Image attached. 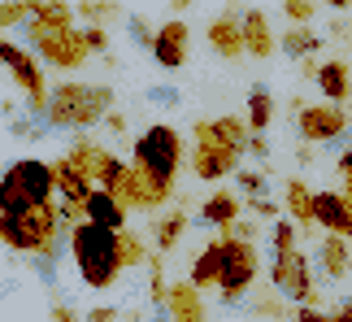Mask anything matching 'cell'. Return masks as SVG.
I'll return each instance as SVG.
<instances>
[{"instance_id":"cell-1","label":"cell","mask_w":352,"mask_h":322,"mask_svg":"<svg viewBox=\"0 0 352 322\" xmlns=\"http://www.w3.org/2000/svg\"><path fill=\"white\" fill-rule=\"evenodd\" d=\"M183 166V140L174 127H148L135 140V174L126 187V205H161L170 196V183Z\"/></svg>"},{"instance_id":"cell-2","label":"cell","mask_w":352,"mask_h":322,"mask_svg":"<svg viewBox=\"0 0 352 322\" xmlns=\"http://www.w3.org/2000/svg\"><path fill=\"white\" fill-rule=\"evenodd\" d=\"M70 253H74V266L83 275L87 288H113L122 266H140L144 261V248L135 244L126 231H109V226H96V222H74L70 231Z\"/></svg>"},{"instance_id":"cell-3","label":"cell","mask_w":352,"mask_h":322,"mask_svg":"<svg viewBox=\"0 0 352 322\" xmlns=\"http://www.w3.org/2000/svg\"><path fill=\"white\" fill-rule=\"evenodd\" d=\"M109 109V87H87V83H61L48 96V122L52 127H91Z\"/></svg>"},{"instance_id":"cell-4","label":"cell","mask_w":352,"mask_h":322,"mask_svg":"<svg viewBox=\"0 0 352 322\" xmlns=\"http://www.w3.org/2000/svg\"><path fill=\"white\" fill-rule=\"evenodd\" d=\"M57 213L48 209H31V213H22V218H0V235H5V244L13 253H48L52 248V239H57Z\"/></svg>"},{"instance_id":"cell-5","label":"cell","mask_w":352,"mask_h":322,"mask_svg":"<svg viewBox=\"0 0 352 322\" xmlns=\"http://www.w3.org/2000/svg\"><path fill=\"white\" fill-rule=\"evenodd\" d=\"M256 279V248L248 244V239H235L226 235L222 239V275H218V288L226 301H239L243 292L252 288Z\"/></svg>"},{"instance_id":"cell-6","label":"cell","mask_w":352,"mask_h":322,"mask_svg":"<svg viewBox=\"0 0 352 322\" xmlns=\"http://www.w3.org/2000/svg\"><path fill=\"white\" fill-rule=\"evenodd\" d=\"M31 26H35V48L44 52V57H48L52 65L70 70V65H78V61L87 57L83 35L70 31V26H39V22H31Z\"/></svg>"},{"instance_id":"cell-7","label":"cell","mask_w":352,"mask_h":322,"mask_svg":"<svg viewBox=\"0 0 352 322\" xmlns=\"http://www.w3.org/2000/svg\"><path fill=\"white\" fill-rule=\"evenodd\" d=\"M196 157H192V170L200 174V179H222V174H231L235 170V161H239V149H231V144H222V140H213L209 136V122H200L196 127Z\"/></svg>"},{"instance_id":"cell-8","label":"cell","mask_w":352,"mask_h":322,"mask_svg":"<svg viewBox=\"0 0 352 322\" xmlns=\"http://www.w3.org/2000/svg\"><path fill=\"white\" fill-rule=\"evenodd\" d=\"M0 61L9 65V74L18 78V87L31 96L35 109H48V96H44V74H39V65L26 57L18 44H9V39H0Z\"/></svg>"},{"instance_id":"cell-9","label":"cell","mask_w":352,"mask_h":322,"mask_svg":"<svg viewBox=\"0 0 352 322\" xmlns=\"http://www.w3.org/2000/svg\"><path fill=\"white\" fill-rule=\"evenodd\" d=\"M274 288L283 297L292 301H309V292H314V279H309V261L305 253H274Z\"/></svg>"},{"instance_id":"cell-10","label":"cell","mask_w":352,"mask_h":322,"mask_svg":"<svg viewBox=\"0 0 352 322\" xmlns=\"http://www.w3.org/2000/svg\"><path fill=\"white\" fill-rule=\"evenodd\" d=\"M9 174L22 183V192L31 196L39 209L52 205V192H57V166H48V161H18V166H9Z\"/></svg>"},{"instance_id":"cell-11","label":"cell","mask_w":352,"mask_h":322,"mask_svg":"<svg viewBox=\"0 0 352 322\" xmlns=\"http://www.w3.org/2000/svg\"><path fill=\"white\" fill-rule=\"evenodd\" d=\"M296 122H300L305 140H335V136H344L348 114L340 109V105H309V109H300Z\"/></svg>"},{"instance_id":"cell-12","label":"cell","mask_w":352,"mask_h":322,"mask_svg":"<svg viewBox=\"0 0 352 322\" xmlns=\"http://www.w3.org/2000/svg\"><path fill=\"white\" fill-rule=\"evenodd\" d=\"M309 218L318 226H327L331 235H348L352 226V205L340 192H314V205H309Z\"/></svg>"},{"instance_id":"cell-13","label":"cell","mask_w":352,"mask_h":322,"mask_svg":"<svg viewBox=\"0 0 352 322\" xmlns=\"http://www.w3.org/2000/svg\"><path fill=\"white\" fill-rule=\"evenodd\" d=\"M57 192H61V200H70L74 209H83L87 196L96 192V179H91L74 157H65V161H57Z\"/></svg>"},{"instance_id":"cell-14","label":"cell","mask_w":352,"mask_h":322,"mask_svg":"<svg viewBox=\"0 0 352 322\" xmlns=\"http://www.w3.org/2000/svg\"><path fill=\"white\" fill-rule=\"evenodd\" d=\"M83 222H96V226H109V231H122L126 226V200L104 192V187H96V192L87 196L83 205Z\"/></svg>"},{"instance_id":"cell-15","label":"cell","mask_w":352,"mask_h":322,"mask_svg":"<svg viewBox=\"0 0 352 322\" xmlns=\"http://www.w3.org/2000/svg\"><path fill=\"white\" fill-rule=\"evenodd\" d=\"M153 57L157 65H166V70H179L187 61V26L183 22H166L153 39Z\"/></svg>"},{"instance_id":"cell-16","label":"cell","mask_w":352,"mask_h":322,"mask_svg":"<svg viewBox=\"0 0 352 322\" xmlns=\"http://www.w3.org/2000/svg\"><path fill=\"white\" fill-rule=\"evenodd\" d=\"M314 83H318V92L331 105H340V100H348V92H352V74H348L344 61H322L314 70Z\"/></svg>"},{"instance_id":"cell-17","label":"cell","mask_w":352,"mask_h":322,"mask_svg":"<svg viewBox=\"0 0 352 322\" xmlns=\"http://www.w3.org/2000/svg\"><path fill=\"white\" fill-rule=\"evenodd\" d=\"M239 22H243V52H252V57H270V52H274V35H270V26H265V13L248 9Z\"/></svg>"},{"instance_id":"cell-18","label":"cell","mask_w":352,"mask_h":322,"mask_svg":"<svg viewBox=\"0 0 352 322\" xmlns=\"http://www.w3.org/2000/svg\"><path fill=\"white\" fill-rule=\"evenodd\" d=\"M209 44L222 52V57H239L243 52V22L239 18H218L209 26Z\"/></svg>"},{"instance_id":"cell-19","label":"cell","mask_w":352,"mask_h":322,"mask_svg":"<svg viewBox=\"0 0 352 322\" xmlns=\"http://www.w3.org/2000/svg\"><path fill=\"white\" fill-rule=\"evenodd\" d=\"M31 209H39V205L22 192V183L5 170V179H0V218H22V213H31Z\"/></svg>"},{"instance_id":"cell-20","label":"cell","mask_w":352,"mask_h":322,"mask_svg":"<svg viewBox=\"0 0 352 322\" xmlns=\"http://www.w3.org/2000/svg\"><path fill=\"white\" fill-rule=\"evenodd\" d=\"M235 218H239V200L231 192H213L205 200V209H200V222L205 226H235Z\"/></svg>"},{"instance_id":"cell-21","label":"cell","mask_w":352,"mask_h":322,"mask_svg":"<svg viewBox=\"0 0 352 322\" xmlns=\"http://www.w3.org/2000/svg\"><path fill=\"white\" fill-rule=\"evenodd\" d=\"M218 275H222V239H218V244H209V248H200V257L192 261V288L218 283Z\"/></svg>"},{"instance_id":"cell-22","label":"cell","mask_w":352,"mask_h":322,"mask_svg":"<svg viewBox=\"0 0 352 322\" xmlns=\"http://www.w3.org/2000/svg\"><path fill=\"white\" fill-rule=\"evenodd\" d=\"M170 314H174V322H205L200 318V297H196L192 283L170 292Z\"/></svg>"},{"instance_id":"cell-23","label":"cell","mask_w":352,"mask_h":322,"mask_svg":"<svg viewBox=\"0 0 352 322\" xmlns=\"http://www.w3.org/2000/svg\"><path fill=\"white\" fill-rule=\"evenodd\" d=\"M209 136L213 140H222V144H231V149H248V127L239 122V118H218V122H209Z\"/></svg>"},{"instance_id":"cell-24","label":"cell","mask_w":352,"mask_h":322,"mask_svg":"<svg viewBox=\"0 0 352 322\" xmlns=\"http://www.w3.org/2000/svg\"><path fill=\"white\" fill-rule=\"evenodd\" d=\"M322 266H327L331 279L348 275V239H344V235H331L327 244H322Z\"/></svg>"},{"instance_id":"cell-25","label":"cell","mask_w":352,"mask_h":322,"mask_svg":"<svg viewBox=\"0 0 352 322\" xmlns=\"http://www.w3.org/2000/svg\"><path fill=\"white\" fill-rule=\"evenodd\" d=\"M270 118H274V100H270V92L265 87H252V96H248V127L252 131H265Z\"/></svg>"},{"instance_id":"cell-26","label":"cell","mask_w":352,"mask_h":322,"mask_svg":"<svg viewBox=\"0 0 352 322\" xmlns=\"http://www.w3.org/2000/svg\"><path fill=\"white\" fill-rule=\"evenodd\" d=\"M322 39L314 31H305V26H292L287 35H283V52H292V57H309V52H318Z\"/></svg>"},{"instance_id":"cell-27","label":"cell","mask_w":352,"mask_h":322,"mask_svg":"<svg viewBox=\"0 0 352 322\" xmlns=\"http://www.w3.org/2000/svg\"><path fill=\"white\" fill-rule=\"evenodd\" d=\"M183 226H187V218H183V213H170V218H161V222H157V248L166 253V248L174 244V239L183 235Z\"/></svg>"},{"instance_id":"cell-28","label":"cell","mask_w":352,"mask_h":322,"mask_svg":"<svg viewBox=\"0 0 352 322\" xmlns=\"http://www.w3.org/2000/svg\"><path fill=\"white\" fill-rule=\"evenodd\" d=\"M287 205H292V213H296L300 222H314V218H309V205H314V196L305 192V183H287Z\"/></svg>"},{"instance_id":"cell-29","label":"cell","mask_w":352,"mask_h":322,"mask_svg":"<svg viewBox=\"0 0 352 322\" xmlns=\"http://www.w3.org/2000/svg\"><path fill=\"white\" fill-rule=\"evenodd\" d=\"M292 239H296L292 222H287V218H278V226H274V253H292Z\"/></svg>"},{"instance_id":"cell-30","label":"cell","mask_w":352,"mask_h":322,"mask_svg":"<svg viewBox=\"0 0 352 322\" xmlns=\"http://www.w3.org/2000/svg\"><path fill=\"white\" fill-rule=\"evenodd\" d=\"M283 9H287V18H292V22H300V26L314 18V5H309V0H287Z\"/></svg>"},{"instance_id":"cell-31","label":"cell","mask_w":352,"mask_h":322,"mask_svg":"<svg viewBox=\"0 0 352 322\" xmlns=\"http://www.w3.org/2000/svg\"><path fill=\"white\" fill-rule=\"evenodd\" d=\"M239 183H243V192H248L252 200L265 196V179H261V174H239Z\"/></svg>"},{"instance_id":"cell-32","label":"cell","mask_w":352,"mask_h":322,"mask_svg":"<svg viewBox=\"0 0 352 322\" xmlns=\"http://www.w3.org/2000/svg\"><path fill=\"white\" fill-rule=\"evenodd\" d=\"M26 9H31V5H0V22L13 26L18 18H26Z\"/></svg>"},{"instance_id":"cell-33","label":"cell","mask_w":352,"mask_h":322,"mask_svg":"<svg viewBox=\"0 0 352 322\" xmlns=\"http://www.w3.org/2000/svg\"><path fill=\"white\" fill-rule=\"evenodd\" d=\"M83 44H87V52H100V48H104V31H100V26L83 31Z\"/></svg>"},{"instance_id":"cell-34","label":"cell","mask_w":352,"mask_h":322,"mask_svg":"<svg viewBox=\"0 0 352 322\" xmlns=\"http://www.w3.org/2000/svg\"><path fill=\"white\" fill-rule=\"evenodd\" d=\"M131 35H135V39H140V44H144V48H153V39H157V35H148V26H144L140 18H131Z\"/></svg>"},{"instance_id":"cell-35","label":"cell","mask_w":352,"mask_h":322,"mask_svg":"<svg viewBox=\"0 0 352 322\" xmlns=\"http://www.w3.org/2000/svg\"><path fill=\"white\" fill-rule=\"evenodd\" d=\"M296 322H331V318L318 314V310H309V305H300V310H296Z\"/></svg>"},{"instance_id":"cell-36","label":"cell","mask_w":352,"mask_h":322,"mask_svg":"<svg viewBox=\"0 0 352 322\" xmlns=\"http://www.w3.org/2000/svg\"><path fill=\"white\" fill-rule=\"evenodd\" d=\"M148 96H153V100H161V105H174V100H179V96H174V92H166V87H157V92H148Z\"/></svg>"},{"instance_id":"cell-37","label":"cell","mask_w":352,"mask_h":322,"mask_svg":"<svg viewBox=\"0 0 352 322\" xmlns=\"http://www.w3.org/2000/svg\"><path fill=\"white\" fill-rule=\"evenodd\" d=\"M118 310H96V314H87V322H113Z\"/></svg>"},{"instance_id":"cell-38","label":"cell","mask_w":352,"mask_h":322,"mask_svg":"<svg viewBox=\"0 0 352 322\" xmlns=\"http://www.w3.org/2000/svg\"><path fill=\"white\" fill-rule=\"evenodd\" d=\"M248 153H256V157H265L270 149H265V140H261V136H252V140H248Z\"/></svg>"},{"instance_id":"cell-39","label":"cell","mask_w":352,"mask_h":322,"mask_svg":"<svg viewBox=\"0 0 352 322\" xmlns=\"http://www.w3.org/2000/svg\"><path fill=\"white\" fill-rule=\"evenodd\" d=\"M52 318H57V322H78L70 310H65V305H57V310H52Z\"/></svg>"},{"instance_id":"cell-40","label":"cell","mask_w":352,"mask_h":322,"mask_svg":"<svg viewBox=\"0 0 352 322\" xmlns=\"http://www.w3.org/2000/svg\"><path fill=\"white\" fill-rule=\"evenodd\" d=\"M340 170H344V174H348V179H352V149H348V153L340 157Z\"/></svg>"},{"instance_id":"cell-41","label":"cell","mask_w":352,"mask_h":322,"mask_svg":"<svg viewBox=\"0 0 352 322\" xmlns=\"http://www.w3.org/2000/svg\"><path fill=\"white\" fill-rule=\"evenodd\" d=\"M331 322H352V301H348V305H344V310H340V314H335Z\"/></svg>"},{"instance_id":"cell-42","label":"cell","mask_w":352,"mask_h":322,"mask_svg":"<svg viewBox=\"0 0 352 322\" xmlns=\"http://www.w3.org/2000/svg\"><path fill=\"white\" fill-rule=\"evenodd\" d=\"M348 205H352V179H348Z\"/></svg>"},{"instance_id":"cell-43","label":"cell","mask_w":352,"mask_h":322,"mask_svg":"<svg viewBox=\"0 0 352 322\" xmlns=\"http://www.w3.org/2000/svg\"><path fill=\"white\" fill-rule=\"evenodd\" d=\"M344 239H348V244H352V226H348V235H344Z\"/></svg>"},{"instance_id":"cell-44","label":"cell","mask_w":352,"mask_h":322,"mask_svg":"<svg viewBox=\"0 0 352 322\" xmlns=\"http://www.w3.org/2000/svg\"><path fill=\"white\" fill-rule=\"evenodd\" d=\"M348 122H352V114H348Z\"/></svg>"}]
</instances>
